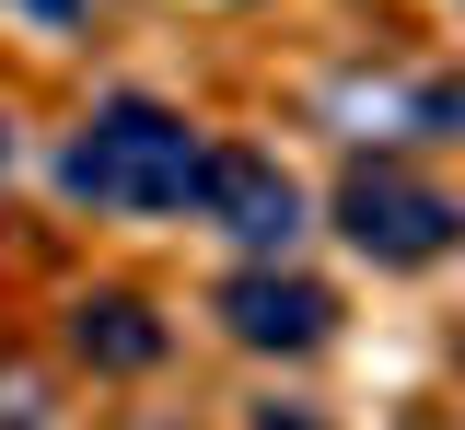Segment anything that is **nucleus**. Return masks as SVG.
<instances>
[{"mask_svg": "<svg viewBox=\"0 0 465 430\" xmlns=\"http://www.w3.org/2000/svg\"><path fill=\"white\" fill-rule=\"evenodd\" d=\"M210 221H222L232 245H291L302 233V198H291V175L268 151H222L210 163Z\"/></svg>", "mask_w": 465, "mask_h": 430, "instance_id": "obj_4", "label": "nucleus"}, {"mask_svg": "<svg viewBox=\"0 0 465 430\" xmlns=\"http://www.w3.org/2000/svg\"><path fill=\"white\" fill-rule=\"evenodd\" d=\"M0 163H12V128H0Z\"/></svg>", "mask_w": 465, "mask_h": 430, "instance_id": "obj_7", "label": "nucleus"}, {"mask_svg": "<svg viewBox=\"0 0 465 430\" xmlns=\"http://www.w3.org/2000/svg\"><path fill=\"white\" fill-rule=\"evenodd\" d=\"M70 349H82V361H105V372H140L152 349H163V326L128 303V291H105V303H82V314H70Z\"/></svg>", "mask_w": 465, "mask_h": 430, "instance_id": "obj_5", "label": "nucleus"}, {"mask_svg": "<svg viewBox=\"0 0 465 430\" xmlns=\"http://www.w3.org/2000/svg\"><path fill=\"white\" fill-rule=\"evenodd\" d=\"M210 163L222 151H198V128L174 117V105H140V93H116V105H94L82 117V140H70V163H58V186L70 198H94V210H186V198H210Z\"/></svg>", "mask_w": 465, "mask_h": 430, "instance_id": "obj_1", "label": "nucleus"}, {"mask_svg": "<svg viewBox=\"0 0 465 430\" xmlns=\"http://www.w3.org/2000/svg\"><path fill=\"white\" fill-rule=\"evenodd\" d=\"M338 221H349V245H361V256H384V268H430L442 245H465V210L442 198V186L396 175V163H349Z\"/></svg>", "mask_w": 465, "mask_h": 430, "instance_id": "obj_2", "label": "nucleus"}, {"mask_svg": "<svg viewBox=\"0 0 465 430\" xmlns=\"http://www.w3.org/2000/svg\"><path fill=\"white\" fill-rule=\"evenodd\" d=\"M222 326L244 337V349H314L326 326H338V303L314 291V279H291V268H244L222 291Z\"/></svg>", "mask_w": 465, "mask_h": 430, "instance_id": "obj_3", "label": "nucleus"}, {"mask_svg": "<svg viewBox=\"0 0 465 430\" xmlns=\"http://www.w3.org/2000/svg\"><path fill=\"white\" fill-rule=\"evenodd\" d=\"M24 12H35V24H70V12H82V0H24Z\"/></svg>", "mask_w": 465, "mask_h": 430, "instance_id": "obj_6", "label": "nucleus"}]
</instances>
